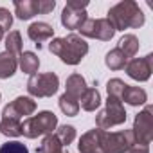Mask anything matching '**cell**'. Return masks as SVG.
<instances>
[{
    "instance_id": "32",
    "label": "cell",
    "mask_w": 153,
    "mask_h": 153,
    "mask_svg": "<svg viewBox=\"0 0 153 153\" xmlns=\"http://www.w3.org/2000/svg\"><path fill=\"white\" fill-rule=\"evenodd\" d=\"M4 34H6V33H4V29H2V27H0V42H2V40H4Z\"/></svg>"
},
{
    "instance_id": "31",
    "label": "cell",
    "mask_w": 153,
    "mask_h": 153,
    "mask_svg": "<svg viewBox=\"0 0 153 153\" xmlns=\"http://www.w3.org/2000/svg\"><path fill=\"white\" fill-rule=\"evenodd\" d=\"M128 153H149V148H148V146H137V144H135Z\"/></svg>"
},
{
    "instance_id": "20",
    "label": "cell",
    "mask_w": 153,
    "mask_h": 153,
    "mask_svg": "<svg viewBox=\"0 0 153 153\" xmlns=\"http://www.w3.org/2000/svg\"><path fill=\"white\" fill-rule=\"evenodd\" d=\"M139 47H140V43H139V38L135 36V34H124L121 40H119V45H117V49L130 59V58H133L137 52H139Z\"/></svg>"
},
{
    "instance_id": "9",
    "label": "cell",
    "mask_w": 153,
    "mask_h": 153,
    "mask_svg": "<svg viewBox=\"0 0 153 153\" xmlns=\"http://www.w3.org/2000/svg\"><path fill=\"white\" fill-rule=\"evenodd\" d=\"M34 112H36V101L33 97H29V96H18L16 99H13L9 105L4 106L2 117L22 121V119L31 117Z\"/></svg>"
},
{
    "instance_id": "30",
    "label": "cell",
    "mask_w": 153,
    "mask_h": 153,
    "mask_svg": "<svg viewBox=\"0 0 153 153\" xmlns=\"http://www.w3.org/2000/svg\"><path fill=\"white\" fill-rule=\"evenodd\" d=\"M11 25H13V15L9 13V9L0 7V27H2L4 33H6V31L11 29Z\"/></svg>"
},
{
    "instance_id": "23",
    "label": "cell",
    "mask_w": 153,
    "mask_h": 153,
    "mask_svg": "<svg viewBox=\"0 0 153 153\" xmlns=\"http://www.w3.org/2000/svg\"><path fill=\"white\" fill-rule=\"evenodd\" d=\"M61 149H63V146H61V142L58 140V137L52 131V133H49V135L43 137V140L36 148V153H58Z\"/></svg>"
},
{
    "instance_id": "2",
    "label": "cell",
    "mask_w": 153,
    "mask_h": 153,
    "mask_svg": "<svg viewBox=\"0 0 153 153\" xmlns=\"http://www.w3.org/2000/svg\"><path fill=\"white\" fill-rule=\"evenodd\" d=\"M106 18L110 20V24L114 25L115 31L139 29L146 22V16H144L142 9L139 7L137 2H133V0H123V2L112 6L108 9Z\"/></svg>"
},
{
    "instance_id": "11",
    "label": "cell",
    "mask_w": 153,
    "mask_h": 153,
    "mask_svg": "<svg viewBox=\"0 0 153 153\" xmlns=\"http://www.w3.org/2000/svg\"><path fill=\"white\" fill-rule=\"evenodd\" d=\"M27 36H29V40H31L38 49H42L43 42L52 40V36H54V27H52L51 24H47V22H34V24H31V25L27 27Z\"/></svg>"
},
{
    "instance_id": "4",
    "label": "cell",
    "mask_w": 153,
    "mask_h": 153,
    "mask_svg": "<svg viewBox=\"0 0 153 153\" xmlns=\"http://www.w3.org/2000/svg\"><path fill=\"white\" fill-rule=\"evenodd\" d=\"M59 88V78L56 72L33 74L27 81V92L31 97H52Z\"/></svg>"
},
{
    "instance_id": "22",
    "label": "cell",
    "mask_w": 153,
    "mask_h": 153,
    "mask_svg": "<svg viewBox=\"0 0 153 153\" xmlns=\"http://www.w3.org/2000/svg\"><path fill=\"white\" fill-rule=\"evenodd\" d=\"M0 133L6 137H20L22 135V121L2 117V121H0Z\"/></svg>"
},
{
    "instance_id": "14",
    "label": "cell",
    "mask_w": 153,
    "mask_h": 153,
    "mask_svg": "<svg viewBox=\"0 0 153 153\" xmlns=\"http://www.w3.org/2000/svg\"><path fill=\"white\" fill-rule=\"evenodd\" d=\"M18 68V56L9 52V51H4L0 52V79H9L15 76Z\"/></svg>"
},
{
    "instance_id": "33",
    "label": "cell",
    "mask_w": 153,
    "mask_h": 153,
    "mask_svg": "<svg viewBox=\"0 0 153 153\" xmlns=\"http://www.w3.org/2000/svg\"><path fill=\"white\" fill-rule=\"evenodd\" d=\"M58 153H68V151H65V149H61V151H58Z\"/></svg>"
},
{
    "instance_id": "19",
    "label": "cell",
    "mask_w": 153,
    "mask_h": 153,
    "mask_svg": "<svg viewBox=\"0 0 153 153\" xmlns=\"http://www.w3.org/2000/svg\"><path fill=\"white\" fill-rule=\"evenodd\" d=\"M15 15L20 20H31L38 15L36 0H15Z\"/></svg>"
},
{
    "instance_id": "16",
    "label": "cell",
    "mask_w": 153,
    "mask_h": 153,
    "mask_svg": "<svg viewBox=\"0 0 153 153\" xmlns=\"http://www.w3.org/2000/svg\"><path fill=\"white\" fill-rule=\"evenodd\" d=\"M115 29L114 25L110 24L108 18H97L94 22V38L96 40H101V42H110L114 36H115Z\"/></svg>"
},
{
    "instance_id": "3",
    "label": "cell",
    "mask_w": 153,
    "mask_h": 153,
    "mask_svg": "<svg viewBox=\"0 0 153 153\" xmlns=\"http://www.w3.org/2000/svg\"><path fill=\"white\" fill-rule=\"evenodd\" d=\"M58 128V115L51 110L38 112L22 121V135L27 139H36L42 135H49Z\"/></svg>"
},
{
    "instance_id": "12",
    "label": "cell",
    "mask_w": 153,
    "mask_h": 153,
    "mask_svg": "<svg viewBox=\"0 0 153 153\" xmlns=\"http://www.w3.org/2000/svg\"><path fill=\"white\" fill-rule=\"evenodd\" d=\"M101 133H103L101 128H94L83 133L78 142L79 153H99L101 151Z\"/></svg>"
},
{
    "instance_id": "27",
    "label": "cell",
    "mask_w": 153,
    "mask_h": 153,
    "mask_svg": "<svg viewBox=\"0 0 153 153\" xmlns=\"http://www.w3.org/2000/svg\"><path fill=\"white\" fill-rule=\"evenodd\" d=\"M126 88V83L119 78H114L106 83V92H108V97H114V99H121L123 97V92Z\"/></svg>"
},
{
    "instance_id": "5",
    "label": "cell",
    "mask_w": 153,
    "mask_h": 153,
    "mask_svg": "<svg viewBox=\"0 0 153 153\" xmlns=\"http://www.w3.org/2000/svg\"><path fill=\"white\" fill-rule=\"evenodd\" d=\"M135 146L131 130L106 131L101 133V153H128Z\"/></svg>"
},
{
    "instance_id": "35",
    "label": "cell",
    "mask_w": 153,
    "mask_h": 153,
    "mask_svg": "<svg viewBox=\"0 0 153 153\" xmlns=\"http://www.w3.org/2000/svg\"><path fill=\"white\" fill-rule=\"evenodd\" d=\"M99 153H101V151H99Z\"/></svg>"
},
{
    "instance_id": "10",
    "label": "cell",
    "mask_w": 153,
    "mask_h": 153,
    "mask_svg": "<svg viewBox=\"0 0 153 153\" xmlns=\"http://www.w3.org/2000/svg\"><path fill=\"white\" fill-rule=\"evenodd\" d=\"M124 70H126V74L131 79H135L139 83L148 81L151 78V72H153V54H146L144 58H131V59H128Z\"/></svg>"
},
{
    "instance_id": "1",
    "label": "cell",
    "mask_w": 153,
    "mask_h": 153,
    "mask_svg": "<svg viewBox=\"0 0 153 153\" xmlns=\"http://www.w3.org/2000/svg\"><path fill=\"white\" fill-rule=\"evenodd\" d=\"M49 51L58 56L65 65H79L81 59L88 54V43L79 34L70 33L63 38H52Z\"/></svg>"
},
{
    "instance_id": "15",
    "label": "cell",
    "mask_w": 153,
    "mask_h": 153,
    "mask_svg": "<svg viewBox=\"0 0 153 153\" xmlns=\"http://www.w3.org/2000/svg\"><path fill=\"white\" fill-rule=\"evenodd\" d=\"M121 101H124V103L130 105V106H140V105H146V101H148V94H146V90H144L142 87H131V85H126Z\"/></svg>"
},
{
    "instance_id": "25",
    "label": "cell",
    "mask_w": 153,
    "mask_h": 153,
    "mask_svg": "<svg viewBox=\"0 0 153 153\" xmlns=\"http://www.w3.org/2000/svg\"><path fill=\"white\" fill-rule=\"evenodd\" d=\"M58 103H59V110H61L65 115H68V117H74V115L79 114V101L72 99V97L67 96V94H61Z\"/></svg>"
},
{
    "instance_id": "18",
    "label": "cell",
    "mask_w": 153,
    "mask_h": 153,
    "mask_svg": "<svg viewBox=\"0 0 153 153\" xmlns=\"http://www.w3.org/2000/svg\"><path fill=\"white\" fill-rule=\"evenodd\" d=\"M81 103H79V106L85 110V112H96L99 106H101V94H99V90L97 88H94V87H88L87 88V92L81 96V99H79Z\"/></svg>"
},
{
    "instance_id": "7",
    "label": "cell",
    "mask_w": 153,
    "mask_h": 153,
    "mask_svg": "<svg viewBox=\"0 0 153 153\" xmlns=\"http://www.w3.org/2000/svg\"><path fill=\"white\" fill-rule=\"evenodd\" d=\"M133 139L137 146H148L153 140V106L146 105L133 119V128H131Z\"/></svg>"
},
{
    "instance_id": "6",
    "label": "cell",
    "mask_w": 153,
    "mask_h": 153,
    "mask_svg": "<svg viewBox=\"0 0 153 153\" xmlns=\"http://www.w3.org/2000/svg\"><path fill=\"white\" fill-rule=\"evenodd\" d=\"M126 117H128V114L123 106V101L108 97L106 106L96 115V128L108 130V128H114V126H121V124L126 123Z\"/></svg>"
},
{
    "instance_id": "34",
    "label": "cell",
    "mask_w": 153,
    "mask_h": 153,
    "mask_svg": "<svg viewBox=\"0 0 153 153\" xmlns=\"http://www.w3.org/2000/svg\"><path fill=\"white\" fill-rule=\"evenodd\" d=\"M0 99H2V94H0Z\"/></svg>"
},
{
    "instance_id": "8",
    "label": "cell",
    "mask_w": 153,
    "mask_h": 153,
    "mask_svg": "<svg viewBox=\"0 0 153 153\" xmlns=\"http://www.w3.org/2000/svg\"><path fill=\"white\" fill-rule=\"evenodd\" d=\"M87 0H68L61 11V25L70 31H78V27L88 18L87 16Z\"/></svg>"
},
{
    "instance_id": "13",
    "label": "cell",
    "mask_w": 153,
    "mask_h": 153,
    "mask_svg": "<svg viewBox=\"0 0 153 153\" xmlns=\"http://www.w3.org/2000/svg\"><path fill=\"white\" fill-rule=\"evenodd\" d=\"M87 88H88V85H87V81H85V78H83L81 74L74 72V74H70L68 78H67V83H65V94L70 96L72 99L79 101L81 96L87 92Z\"/></svg>"
},
{
    "instance_id": "28",
    "label": "cell",
    "mask_w": 153,
    "mask_h": 153,
    "mask_svg": "<svg viewBox=\"0 0 153 153\" xmlns=\"http://www.w3.org/2000/svg\"><path fill=\"white\" fill-rule=\"evenodd\" d=\"M0 153H29V149L20 140H9L0 146Z\"/></svg>"
},
{
    "instance_id": "26",
    "label": "cell",
    "mask_w": 153,
    "mask_h": 153,
    "mask_svg": "<svg viewBox=\"0 0 153 153\" xmlns=\"http://www.w3.org/2000/svg\"><path fill=\"white\" fill-rule=\"evenodd\" d=\"M6 51L16 56L22 54V34L18 31H9V34L6 36Z\"/></svg>"
},
{
    "instance_id": "21",
    "label": "cell",
    "mask_w": 153,
    "mask_h": 153,
    "mask_svg": "<svg viewBox=\"0 0 153 153\" xmlns=\"http://www.w3.org/2000/svg\"><path fill=\"white\" fill-rule=\"evenodd\" d=\"M105 63H106V67H108L110 70H121V68L126 67L128 58H126V56L115 47V49H112V51L106 52V56H105Z\"/></svg>"
},
{
    "instance_id": "29",
    "label": "cell",
    "mask_w": 153,
    "mask_h": 153,
    "mask_svg": "<svg viewBox=\"0 0 153 153\" xmlns=\"http://www.w3.org/2000/svg\"><path fill=\"white\" fill-rule=\"evenodd\" d=\"M56 7V2L54 0H36V11L38 15H49L52 13Z\"/></svg>"
},
{
    "instance_id": "17",
    "label": "cell",
    "mask_w": 153,
    "mask_h": 153,
    "mask_svg": "<svg viewBox=\"0 0 153 153\" xmlns=\"http://www.w3.org/2000/svg\"><path fill=\"white\" fill-rule=\"evenodd\" d=\"M18 67H20L22 72L33 76V74H36L38 68H40V58H38L34 52H31V51H24V52L18 56Z\"/></svg>"
},
{
    "instance_id": "24",
    "label": "cell",
    "mask_w": 153,
    "mask_h": 153,
    "mask_svg": "<svg viewBox=\"0 0 153 153\" xmlns=\"http://www.w3.org/2000/svg\"><path fill=\"white\" fill-rule=\"evenodd\" d=\"M54 135L58 137V140L61 142V146H68L76 140V128L72 124H61L54 130Z\"/></svg>"
}]
</instances>
